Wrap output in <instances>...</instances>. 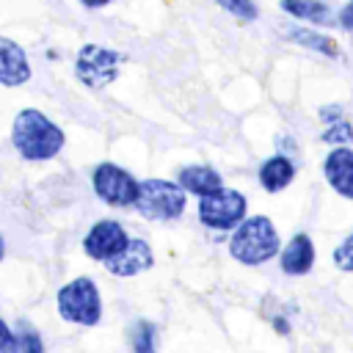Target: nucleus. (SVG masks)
<instances>
[{
  "instance_id": "14",
  "label": "nucleus",
  "mask_w": 353,
  "mask_h": 353,
  "mask_svg": "<svg viewBox=\"0 0 353 353\" xmlns=\"http://www.w3.org/2000/svg\"><path fill=\"white\" fill-rule=\"evenodd\" d=\"M259 185H262V190H268V193H281L292 179H295V165H292V160L290 157H284V154H273V157H268L262 165H259Z\"/></svg>"
},
{
  "instance_id": "15",
  "label": "nucleus",
  "mask_w": 353,
  "mask_h": 353,
  "mask_svg": "<svg viewBox=\"0 0 353 353\" xmlns=\"http://www.w3.org/2000/svg\"><path fill=\"white\" fill-rule=\"evenodd\" d=\"M284 14L306 22V25H334V14L323 0H281Z\"/></svg>"
},
{
  "instance_id": "9",
  "label": "nucleus",
  "mask_w": 353,
  "mask_h": 353,
  "mask_svg": "<svg viewBox=\"0 0 353 353\" xmlns=\"http://www.w3.org/2000/svg\"><path fill=\"white\" fill-rule=\"evenodd\" d=\"M152 265H154V254H152L149 243L141 240V237H130L127 245H124L113 259L105 262V268H108L113 276H119V279L138 276V273L149 270Z\"/></svg>"
},
{
  "instance_id": "7",
  "label": "nucleus",
  "mask_w": 353,
  "mask_h": 353,
  "mask_svg": "<svg viewBox=\"0 0 353 353\" xmlns=\"http://www.w3.org/2000/svg\"><path fill=\"white\" fill-rule=\"evenodd\" d=\"M94 182V193L110 204V207H132L135 196H138V182L130 171H124L121 165L113 163H99L91 174Z\"/></svg>"
},
{
  "instance_id": "6",
  "label": "nucleus",
  "mask_w": 353,
  "mask_h": 353,
  "mask_svg": "<svg viewBox=\"0 0 353 353\" xmlns=\"http://www.w3.org/2000/svg\"><path fill=\"white\" fill-rule=\"evenodd\" d=\"M121 61H124V55L116 50H108L99 44H85L77 52L74 72H77L80 83H85L88 88H102V85L116 80Z\"/></svg>"
},
{
  "instance_id": "2",
  "label": "nucleus",
  "mask_w": 353,
  "mask_h": 353,
  "mask_svg": "<svg viewBox=\"0 0 353 353\" xmlns=\"http://www.w3.org/2000/svg\"><path fill=\"white\" fill-rule=\"evenodd\" d=\"M11 141L25 160H50L63 149V130L41 110H22L14 119Z\"/></svg>"
},
{
  "instance_id": "23",
  "label": "nucleus",
  "mask_w": 353,
  "mask_h": 353,
  "mask_svg": "<svg viewBox=\"0 0 353 353\" xmlns=\"http://www.w3.org/2000/svg\"><path fill=\"white\" fill-rule=\"evenodd\" d=\"M336 19H339V25H342V28L353 30V6L347 3V6H345V8L339 11V17H336Z\"/></svg>"
},
{
  "instance_id": "13",
  "label": "nucleus",
  "mask_w": 353,
  "mask_h": 353,
  "mask_svg": "<svg viewBox=\"0 0 353 353\" xmlns=\"http://www.w3.org/2000/svg\"><path fill=\"white\" fill-rule=\"evenodd\" d=\"M176 185L185 190V196L193 193V196L204 199V196L223 188V176L210 165H185L176 174Z\"/></svg>"
},
{
  "instance_id": "25",
  "label": "nucleus",
  "mask_w": 353,
  "mask_h": 353,
  "mask_svg": "<svg viewBox=\"0 0 353 353\" xmlns=\"http://www.w3.org/2000/svg\"><path fill=\"white\" fill-rule=\"evenodd\" d=\"M3 254H6V243H3V237H0V259H3Z\"/></svg>"
},
{
  "instance_id": "1",
  "label": "nucleus",
  "mask_w": 353,
  "mask_h": 353,
  "mask_svg": "<svg viewBox=\"0 0 353 353\" xmlns=\"http://www.w3.org/2000/svg\"><path fill=\"white\" fill-rule=\"evenodd\" d=\"M279 232L273 226V221L268 215H245L229 237V254L232 259H237L240 265L256 268L265 265L268 259L279 256Z\"/></svg>"
},
{
  "instance_id": "16",
  "label": "nucleus",
  "mask_w": 353,
  "mask_h": 353,
  "mask_svg": "<svg viewBox=\"0 0 353 353\" xmlns=\"http://www.w3.org/2000/svg\"><path fill=\"white\" fill-rule=\"evenodd\" d=\"M287 39H292V41L309 47V50H317V52H323L328 58H336L339 55V44L331 36L317 33V30H309V28H290L287 30Z\"/></svg>"
},
{
  "instance_id": "19",
  "label": "nucleus",
  "mask_w": 353,
  "mask_h": 353,
  "mask_svg": "<svg viewBox=\"0 0 353 353\" xmlns=\"http://www.w3.org/2000/svg\"><path fill=\"white\" fill-rule=\"evenodd\" d=\"M328 130L323 132V141L331 143V146H339V143H353V127L350 121L339 119V121H325Z\"/></svg>"
},
{
  "instance_id": "22",
  "label": "nucleus",
  "mask_w": 353,
  "mask_h": 353,
  "mask_svg": "<svg viewBox=\"0 0 353 353\" xmlns=\"http://www.w3.org/2000/svg\"><path fill=\"white\" fill-rule=\"evenodd\" d=\"M19 345H22L25 353H44V345H41L39 334H33V331H25V334L19 336Z\"/></svg>"
},
{
  "instance_id": "4",
  "label": "nucleus",
  "mask_w": 353,
  "mask_h": 353,
  "mask_svg": "<svg viewBox=\"0 0 353 353\" xmlns=\"http://www.w3.org/2000/svg\"><path fill=\"white\" fill-rule=\"evenodd\" d=\"M58 312L66 323L77 325H97L102 317V298L97 284L88 276L72 279L58 290Z\"/></svg>"
},
{
  "instance_id": "8",
  "label": "nucleus",
  "mask_w": 353,
  "mask_h": 353,
  "mask_svg": "<svg viewBox=\"0 0 353 353\" xmlns=\"http://www.w3.org/2000/svg\"><path fill=\"white\" fill-rule=\"evenodd\" d=\"M127 240L130 237H127V232H124V226L119 221H99L85 234L83 251L91 259H97V262H108V259H113L127 245Z\"/></svg>"
},
{
  "instance_id": "5",
  "label": "nucleus",
  "mask_w": 353,
  "mask_h": 353,
  "mask_svg": "<svg viewBox=\"0 0 353 353\" xmlns=\"http://www.w3.org/2000/svg\"><path fill=\"white\" fill-rule=\"evenodd\" d=\"M245 210H248V199L240 190L226 188V185L199 199V221L215 232H232L245 218Z\"/></svg>"
},
{
  "instance_id": "20",
  "label": "nucleus",
  "mask_w": 353,
  "mask_h": 353,
  "mask_svg": "<svg viewBox=\"0 0 353 353\" xmlns=\"http://www.w3.org/2000/svg\"><path fill=\"white\" fill-rule=\"evenodd\" d=\"M331 259H334V265L339 268V270H345V273H353V232L334 248V254H331Z\"/></svg>"
},
{
  "instance_id": "10",
  "label": "nucleus",
  "mask_w": 353,
  "mask_h": 353,
  "mask_svg": "<svg viewBox=\"0 0 353 353\" xmlns=\"http://www.w3.org/2000/svg\"><path fill=\"white\" fill-rule=\"evenodd\" d=\"M323 176L334 193L353 201V149L350 146H334L323 160Z\"/></svg>"
},
{
  "instance_id": "12",
  "label": "nucleus",
  "mask_w": 353,
  "mask_h": 353,
  "mask_svg": "<svg viewBox=\"0 0 353 353\" xmlns=\"http://www.w3.org/2000/svg\"><path fill=\"white\" fill-rule=\"evenodd\" d=\"M30 77L28 55L19 44L0 36V83L3 85H22Z\"/></svg>"
},
{
  "instance_id": "18",
  "label": "nucleus",
  "mask_w": 353,
  "mask_h": 353,
  "mask_svg": "<svg viewBox=\"0 0 353 353\" xmlns=\"http://www.w3.org/2000/svg\"><path fill=\"white\" fill-rule=\"evenodd\" d=\"M212 3H215L218 8H223L226 14L243 19V22H251V19L259 17V8H256L254 0H212Z\"/></svg>"
},
{
  "instance_id": "17",
  "label": "nucleus",
  "mask_w": 353,
  "mask_h": 353,
  "mask_svg": "<svg viewBox=\"0 0 353 353\" xmlns=\"http://www.w3.org/2000/svg\"><path fill=\"white\" fill-rule=\"evenodd\" d=\"M132 353H157V328L149 320H138L132 328Z\"/></svg>"
},
{
  "instance_id": "24",
  "label": "nucleus",
  "mask_w": 353,
  "mask_h": 353,
  "mask_svg": "<svg viewBox=\"0 0 353 353\" xmlns=\"http://www.w3.org/2000/svg\"><path fill=\"white\" fill-rule=\"evenodd\" d=\"M85 8H102V6H108L110 0H80Z\"/></svg>"
},
{
  "instance_id": "26",
  "label": "nucleus",
  "mask_w": 353,
  "mask_h": 353,
  "mask_svg": "<svg viewBox=\"0 0 353 353\" xmlns=\"http://www.w3.org/2000/svg\"><path fill=\"white\" fill-rule=\"evenodd\" d=\"M350 6H353V0H350Z\"/></svg>"
},
{
  "instance_id": "21",
  "label": "nucleus",
  "mask_w": 353,
  "mask_h": 353,
  "mask_svg": "<svg viewBox=\"0 0 353 353\" xmlns=\"http://www.w3.org/2000/svg\"><path fill=\"white\" fill-rule=\"evenodd\" d=\"M0 353H19V339L11 334V328L0 320Z\"/></svg>"
},
{
  "instance_id": "3",
  "label": "nucleus",
  "mask_w": 353,
  "mask_h": 353,
  "mask_svg": "<svg viewBox=\"0 0 353 353\" xmlns=\"http://www.w3.org/2000/svg\"><path fill=\"white\" fill-rule=\"evenodd\" d=\"M188 196L176 182L168 179H143L138 182L135 210L149 221H174L185 212Z\"/></svg>"
},
{
  "instance_id": "11",
  "label": "nucleus",
  "mask_w": 353,
  "mask_h": 353,
  "mask_svg": "<svg viewBox=\"0 0 353 353\" xmlns=\"http://www.w3.org/2000/svg\"><path fill=\"white\" fill-rule=\"evenodd\" d=\"M279 262L287 276H306L314 265V243L306 232H298L290 237L284 248H279Z\"/></svg>"
}]
</instances>
